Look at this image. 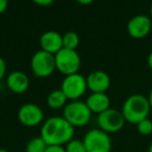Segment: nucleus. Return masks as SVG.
<instances>
[{"label": "nucleus", "mask_w": 152, "mask_h": 152, "mask_svg": "<svg viewBox=\"0 0 152 152\" xmlns=\"http://www.w3.org/2000/svg\"><path fill=\"white\" fill-rule=\"evenodd\" d=\"M18 119L24 126L34 127L44 120V112L37 104L25 103L18 110Z\"/></svg>", "instance_id": "1a4fd4ad"}, {"label": "nucleus", "mask_w": 152, "mask_h": 152, "mask_svg": "<svg viewBox=\"0 0 152 152\" xmlns=\"http://www.w3.org/2000/svg\"><path fill=\"white\" fill-rule=\"evenodd\" d=\"M0 152H9L7 149H4V148H0Z\"/></svg>", "instance_id": "bb28decb"}, {"label": "nucleus", "mask_w": 152, "mask_h": 152, "mask_svg": "<svg viewBox=\"0 0 152 152\" xmlns=\"http://www.w3.org/2000/svg\"><path fill=\"white\" fill-rule=\"evenodd\" d=\"M149 152H152V142H151V144H150V146H149Z\"/></svg>", "instance_id": "c85d7f7f"}, {"label": "nucleus", "mask_w": 152, "mask_h": 152, "mask_svg": "<svg viewBox=\"0 0 152 152\" xmlns=\"http://www.w3.org/2000/svg\"><path fill=\"white\" fill-rule=\"evenodd\" d=\"M41 50H44L48 53L55 55L63 47V36L58 31L48 30L42 34L40 37Z\"/></svg>", "instance_id": "f8f14e48"}, {"label": "nucleus", "mask_w": 152, "mask_h": 152, "mask_svg": "<svg viewBox=\"0 0 152 152\" xmlns=\"http://www.w3.org/2000/svg\"><path fill=\"white\" fill-rule=\"evenodd\" d=\"M97 123L99 128L105 132H117L124 127L125 118L122 112L115 108H108L97 117Z\"/></svg>", "instance_id": "6e6552de"}, {"label": "nucleus", "mask_w": 152, "mask_h": 152, "mask_svg": "<svg viewBox=\"0 0 152 152\" xmlns=\"http://www.w3.org/2000/svg\"><path fill=\"white\" fill-rule=\"evenodd\" d=\"M86 78L88 89L92 93H105L110 87V75L101 70L91 72Z\"/></svg>", "instance_id": "9b49d317"}, {"label": "nucleus", "mask_w": 152, "mask_h": 152, "mask_svg": "<svg viewBox=\"0 0 152 152\" xmlns=\"http://www.w3.org/2000/svg\"><path fill=\"white\" fill-rule=\"evenodd\" d=\"M73 135L74 127L64 117H50L41 127L40 137L48 146H63L69 143Z\"/></svg>", "instance_id": "f257e3e1"}, {"label": "nucleus", "mask_w": 152, "mask_h": 152, "mask_svg": "<svg viewBox=\"0 0 152 152\" xmlns=\"http://www.w3.org/2000/svg\"><path fill=\"white\" fill-rule=\"evenodd\" d=\"M148 100H149L150 107H151V110H152V89L150 90V93H149V97H148Z\"/></svg>", "instance_id": "393cba45"}, {"label": "nucleus", "mask_w": 152, "mask_h": 152, "mask_svg": "<svg viewBox=\"0 0 152 152\" xmlns=\"http://www.w3.org/2000/svg\"><path fill=\"white\" fill-rule=\"evenodd\" d=\"M7 88L15 94H23L29 87V78L26 73L19 70L13 71L7 75Z\"/></svg>", "instance_id": "ddd939ff"}, {"label": "nucleus", "mask_w": 152, "mask_h": 152, "mask_svg": "<svg viewBox=\"0 0 152 152\" xmlns=\"http://www.w3.org/2000/svg\"><path fill=\"white\" fill-rule=\"evenodd\" d=\"M54 57L56 69L61 73L65 74L66 76L78 73L81 66V58L76 50L63 48L54 55Z\"/></svg>", "instance_id": "39448f33"}, {"label": "nucleus", "mask_w": 152, "mask_h": 152, "mask_svg": "<svg viewBox=\"0 0 152 152\" xmlns=\"http://www.w3.org/2000/svg\"><path fill=\"white\" fill-rule=\"evenodd\" d=\"M34 3H37V4L39 5H50L53 3V0H36L34 1Z\"/></svg>", "instance_id": "5701e85b"}, {"label": "nucleus", "mask_w": 152, "mask_h": 152, "mask_svg": "<svg viewBox=\"0 0 152 152\" xmlns=\"http://www.w3.org/2000/svg\"><path fill=\"white\" fill-rule=\"evenodd\" d=\"M137 129L141 134L149 135L152 133V120L146 118L137 124Z\"/></svg>", "instance_id": "6ab92c4d"}, {"label": "nucleus", "mask_w": 152, "mask_h": 152, "mask_svg": "<svg viewBox=\"0 0 152 152\" xmlns=\"http://www.w3.org/2000/svg\"><path fill=\"white\" fill-rule=\"evenodd\" d=\"M150 110L151 107L147 97L141 94H133L124 101L121 112L125 121L137 125L142 120L148 118Z\"/></svg>", "instance_id": "f03ea898"}, {"label": "nucleus", "mask_w": 152, "mask_h": 152, "mask_svg": "<svg viewBox=\"0 0 152 152\" xmlns=\"http://www.w3.org/2000/svg\"><path fill=\"white\" fill-rule=\"evenodd\" d=\"M147 63H148V66H149V68L152 70V51L149 53V55H148V58H147Z\"/></svg>", "instance_id": "b1692460"}, {"label": "nucleus", "mask_w": 152, "mask_h": 152, "mask_svg": "<svg viewBox=\"0 0 152 152\" xmlns=\"http://www.w3.org/2000/svg\"><path fill=\"white\" fill-rule=\"evenodd\" d=\"M45 152H66L63 146H48Z\"/></svg>", "instance_id": "412c9836"}, {"label": "nucleus", "mask_w": 152, "mask_h": 152, "mask_svg": "<svg viewBox=\"0 0 152 152\" xmlns=\"http://www.w3.org/2000/svg\"><path fill=\"white\" fill-rule=\"evenodd\" d=\"M48 147L46 142L42 139L41 137H32L28 141L26 145L25 151L26 152H45Z\"/></svg>", "instance_id": "dca6fc26"}, {"label": "nucleus", "mask_w": 152, "mask_h": 152, "mask_svg": "<svg viewBox=\"0 0 152 152\" xmlns=\"http://www.w3.org/2000/svg\"><path fill=\"white\" fill-rule=\"evenodd\" d=\"M150 18L152 20V4H151V7H150Z\"/></svg>", "instance_id": "cd10ccee"}, {"label": "nucleus", "mask_w": 152, "mask_h": 152, "mask_svg": "<svg viewBox=\"0 0 152 152\" xmlns=\"http://www.w3.org/2000/svg\"><path fill=\"white\" fill-rule=\"evenodd\" d=\"M30 67L36 76L48 77L56 69L54 55L44 50L37 51L31 57Z\"/></svg>", "instance_id": "0eeeda50"}, {"label": "nucleus", "mask_w": 152, "mask_h": 152, "mask_svg": "<svg viewBox=\"0 0 152 152\" xmlns=\"http://www.w3.org/2000/svg\"><path fill=\"white\" fill-rule=\"evenodd\" d=\"M78 2L81 3V4H90V3H92V0H87V1H81V0H79Z\"/></svg>", "instance_id": "a878e982"}, {"label": "nucleus", "mask_w": 152, "mask_h": 152, "mask_svg": "<svg viewBox=\"0 0 152 152\" xmlns=\"http://www.w3.org/2000/svg\"><path fill=\"white\" fill-rule=\"evenodd\" d=\"M152 27V20L147 15H137L127 23V31L134 39H143L149 34Z\"/></svg>", "instance_id": "9d476101"}, {"label": "nucleus", "mask_w": 152, "mask_h": 152, "mask_svg": "<svg viewBox=\"0 0 152 152\" xmlns=\"http://www.w3.org/2000/svg\"><path fill=\"white\" fill-rule=\"evenodd\" d=\"M63 117L75 128L87 125L91 120L92 112L86 102L74 100L66 104L63 110Z\"/></svg>", "instance_id": "7ed1b4c3"}, {"label": "nucleus", "mask_w": 152, "mask_h": 152, "mask_svg": "<svg viewBox=\"0 0 152 152\" xmlns=\"http://www.w3.org/2000/svg\"><path fill=\"white\" fill-rule=\"evenodd\" d=\"M5 73H7V63H5L4 58L0 56V80L4 77Z\"/></svg>", "instance_id": "aec40b11"}, {"label": "nucleus", "mask_w": 152, "mask_h": 152, "mask_svg": "<svg viewBox=\"0 0 152 152\" xmlns=\"http://www.w3.org/2000/svg\"><path fill=\"white\" fill-rule=\"evenodd\" d=\"M87 152H110L112 139L110 134L100 128L90 129L83 140Z\"/></svg>", "instance_id": "20e7f679"}, {"label": "nucleus", "mask_w": 152, "mask_h": 152, "mask_svg": "<svg viewBox=\"0 0 152 152\" xmlns=\"http://www.w3.org/2000/svg\"><path fill=\"white\" fill-rule=\"evenodd\" d=\"M88 89L87 78L79 73L71 74L65 76L61 81V90L67 99L69 100H78Z\"/></svg>", "instance_id": "423d86ee"}, {"label": "nucleus", "mask_w": 152, "mask_h": 152, "mask_svg": "<svg viewBox=\"0 0 152 152\" xmlns=\"http://www.w3.org/2000/svg\"><path fill=\"white\" fill-rule=\"evenodd\" d=\"M86 103L92 113L99 115L110 108V99L106 93H91V95L88 96Z\"/></svg>", "instance_id": "4468645a"}, {"label": "nucleus", "mask_w": 152, "mask_h": 152, "mask_svg": "<svg viewBox=\"0 0 152 152\" xmlns=\"http://www.w3.org/2000/svg\"><path fill=\"white\" fill-rule=\"evenodd\" d=\"M67 101H68L67 97L61 92V89L51 91L49 93L48 97H47V104L52 110L64 108L66 106V104H67Z\"/></svg>", "instance_id": "2eb2a0df"}, {"label": "nucleus", "mask_w": 152, "mask_h": 152, "mask_svg": "<svg viewBox=\"0 0 152 152\" xmlns=\"http://www.w3.org/2000/svg\"><path fill=\"white\" fill-rule=\"evenodd\" d=\"M7 5H9V3H7V0H0V14L4 13L7 11Z\"/></svg>", "instance_id": "4be33fe9"}, {"label": "nucleus", "mask_w": 152, "mask_h": 152, "mask_svg": "<svg viewBox=\"0 0 152 152\" xmlns=\"http://www.w3.org/2000/svg\"><path fill=\"white\" fill-rule=\"evenodd\" d=\"M79 45V36L75 31H67L63 36V47L66 49L76 50Z\"/></svg>", "instance_id": "f3484780"}, {"label": "nucleus", "mask_w": 152, "mask_h": 152, "mask_svg": "<svg viewBox=\"0 0 152 152\" xmlns=\"http://www.w3.org/2000/svg\"><path fill=\"white\" fill-rule=\"evenodd\" d=\"M66 152H87L86 146L81 140L72 139L69 143L66 144Z\"/></svg>", "instance_id": "a211bd4d"}]
</instances>
